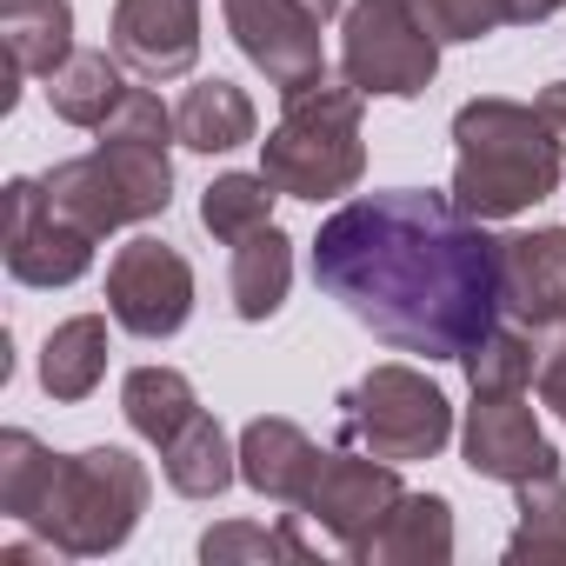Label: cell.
<instances>
[{
	"label": "cell",
	"instance_id": "22",
	"mask_svg": "<svg viewBox=\"0 0 566 566\" xmlns=\"http://www.w3.org/2000/svg\"><path fill=\"white\" fill-rule=\"evenodd\" d=\"M120 413H127V427H134L147 447H167V440L200 413V394H193V380H187L180 367H134V374L120 380Z\"/></svg>",
	"mask_w": 566,
	"mask_h": 566
},
{
	"label": "cell",
	"instance_id": "19",
	"mask_svg": "<svg viewBox=\"0 0 566 566\" xmlns=\"http://www.w3.org/2000/svg\"><path fill=\"white\" fill-rule=\"evenodd\" d=\"M101 380H107V321L101 314L61 321L48 334V347H41V387H48V400L81 407V400H94Z\"/></svg>",
	"mask_w": 566,
	"mask_h": 566
},
{
	"label": "cell",
	"instance_id": "17",
	"mask_svg": "<svg viewBox=\"0 0 566 566\" xmlns=\"http://www.w3.org/2000/svg\"><path fill=\"white\" fill-rule=\"evenodd\" d=\"M227 287H233V314L240 321H273L280 307H287V287H294V240L280 233V227H260L233 247V273H227Z\"/></svg>",
	"mask_w": 566,
	"mask_h": 566
},
{
	"label": "cell",
	"instance_id": "23",
	"mask_svg": "<svg viewBox=\"0 0 566 566\" xmlns=\"http://www.w3.org/2000/svg\"><path fill=\"white\" fill-rule=\"evenodd\" d=\"M513 513H520V526L506 539V559H566V480H559V467L520 480Z\"/></svg>",
	"mask_w": 566,
	"mask_h": 566
},
{
	"label": "cell",
	"instance_id": "7",
	"mask_svg": "<svg viewBox=\"0 0 566 566\" xmlns=\"http://www.w3.org/2000/svg\"><path fill=\"white\" fill-rule=\"evenodd\" d=\"M107 314L114 327H127L134 340H174L193 314V266L180 247L140 233L114 253L107 266Z\"/></svg>",
	"mask_w": 566,
	"mask_h": 566
},
{
	"label": "cell",
	"instance_id": "33",
	"mask_svg": "<svg viewBox=\"0 0 566 566\" xmlns=\"http://www.w3.org/2000/svg\"><path fill=\"white\" fill-rule=\"evenodd\" d=\"M28 8H48V0H0V14H28Z\"/></svg>",
	"mask_w": 566,
	"mask_h": 566
},
{
	"label": "cell",
	"instance_id": "11",
	"mask_svg": "<svg viewBox=\"0 0 566 566\" xmlns=\"http://www.w3.org/2000/svg\"><path fill=\"white\" fill-rule=\"evenodd\" d=\"M460 453L480 480H500V486H520V480L559 467V447L539 433L526 394H473V407L460 420Z\"/></svg>",
	"mask_w": 566,
	"mask_h": 566
},
{
	"label": "cell",
	"instance_id": "29",
	"mask_svg": "<svg viewBox=\"0 0 566 566\" xmlns=\"http://www.w3.org/2000/svg\"><path fill=\"white\" fill-rule=\"evenodd\" d=\"M413 14L440 48H460V41H486L493 28H506V0H413Z\"/></svg>",
	"mask_w": 566,
	"mask_h": 566
},
{
	"label": "cell",
	"instance_id": "24",
	"mask_svg": "<svg viewBox=\"0 0 566 566\" xmlns=\"http://www.w3.org/2000/svg\"><path fill=\"white\" fill-rule=\"evenodd\" d=\"M273 200H280V187H273L266 174H220V180H207V193H200V227H207L213 240L240 247L247 233L273 227Z\"/></svg>",
	"mask_w": 566,
	"mask_h": 566
},
{
	"label": "cell",
	"instance_id": "8",
	"mask_svg": "<svg viewBox=\"0 0 566 566\" xmlns=\"http://www.w3.org/2000/svg\"><path fill=\"white\" fill-rule=\"evenodd\" d=\"M227 8V34L233 48L266 74V87L294 94L307 81L327 74V54H321V14L307 0H220Z\"/></svg>",
	"mask_w": 566,
	"mask_h": 566
},
{
	"label": "cell",
	"instance_id": "27",
	"mask_svg": "<svg viewBox=\"0 0 566 566\" xmlns=\"http://www.w3.org/2000/svg\"><path fill=\"white\" fill-rule=\"evenodd\" d=\"M0 34H8V61H21L28 74L48 81L74 54V8L48 0V8H28V14H0Z\"/></svg>",
	"mask_w": 566,
	"mask_h": 566
},
{
	"label": "cell",
	"instance_id": "15",
	"mask_svg": "<svg viewBox=\"0 0 566 566\" xmlns=\"http://www.w3.org/2000/svg\"><path fill=\"white\" fill-rule=\"evenodd\" d=\"M347 559H360V566H447L453 559V506H447V493H400V506Z\"/></svg>",
	"mask_w": 566,
	"mask_h": 566
},
{
	"label": "cell",
	"instance_id": "30",
	"mask_svg": "<svg viewBox=\"0 0 566 566\" xmlns=\"http://www.w3.org/2000/svg\"><path fill=\"white\" fill-rule=\"evenodd\" d=\"M533 387H539V400L566 420V327L539 334V374H533Z\"/></svg>",
	"mask_w": 566,
	"mask_h": 566
},
{
	"label": "cell",
	"instance_id": "18",
	"mask_svg": "<svg viewBox=\"0 0 566 566\" xmlns=\"http://www.w3.org/2000/svg\"><path fill=\"white\" fill-rule=\"evenodd\" d=\"M174 134H180V147H193V154H233V147H247V140L260 134V114H253L247 87H233V81H200V87L180 94Z\"/></svg>",
	"mask_w": 566,
	"mask_h": 566
},
{
	"label": "cell",
	"instance_id": "2",
	"mask_svg": "<svg viewBox=\"0 0 566 566\" xmlns=\"http://www.w3.org/2000/svg\"><path fill=\"white\" fill-rule=\"evenodd\" d=\"M559 140L539 107L480 94L453 114V200L473 220H513L559 187Z\"/></svg>",
	"mask_w": 566,
	"mask_h": 566
},
{
	"label": "cell",
	"instance_id": "14",
	"mask_svg": "<svg viewBox=\"0 0 566 566\" xmlns=\"http://www.w3.org/2000/svg\"><path fill=\"white\" fill-rule=\"evenodd\" d=\"M321 447L307 440V427L280 420V413H260L247 420L240 433V480L260 493V500H280V506H301L321 480Z\"/></svg>",
	"mask_w": 566,
	"mask_h": 566
},
{
	"label": "cell",
	"instance_id": "21",
	"mask_svg": "<svg viewBox=\"0 0 566 566\" xmlns=\"http://www.w3.org/2000/svg\"><path fill=\"white\" fill-rule=\"evenodd\" d=\"M41 187H48V200H54L74 227H87L94 240H107V233L134 227V207H127V193H120V180L107 174V160H101V154H74V160H61Z\"/></svg>",
	"mask_w": 566,
	"mask_h": 566
},
{
	"label": "cell",
	"instance_id": "28",
	"mask_svg": "<svg viewBox=\"0 0 566 566\" xmlns=\"http://www.w3.org/2000/svg\"><path fill=\"white\" fill-rule=\"evenodd\" d=\"M200 559L207 566H240V559H287V566H307L314 546L280 520V526H253V520H227V526H207L200 533Z\"/></svg>",
	"mask_w": 566,
	"mask_h": 566
},
{
	"label": "cell",
	"instance_id": "25",
	"mask_svg": "<svg viewBox=\"0 0 566 566\" xmlns=\"http://www.w3.org/2000/svg\"><path fill=\"white\" fill-rule=\"evenodd\" d=\"M54 467H61L54 447H41L28 427H8L0 433V513L34 526V513H41V500L54 486Z\"/></svg>",
	"mask_w": 566,
	"mask_h": 566
},
{
	"label": "cell",
	"instance_id": "34",
	"mask_svg": "<svg viewBox=\"0 0 566 566\" xmlns=\"http://www.w3.org/2000/svg\"><path fill=\"white\" fill-rule=\"evenodd\" d=\"M307 8H314L321 21H334V14H340V0H307Z\"/></svg>",
	"mask_w": 566,
	"mask_h": 566
},
{
	"label": "cell",
	"instance_id": "3",
	"mask_svg": "<svg viewBox=\"0 0 566 566\" xmlns=\"http://www.w3.org/2000/svg\"><path fill=\"white\" fill-rule=\"evenodd\" d=\"M360 87L340 81H307L294 94H280V120L260 140V174L287 200H340L367 174V140H360Z\"/></svg>",
	"mask_w": 566,
	"mask_h": 566
},
{
	"label": "cell",
	"instance_id": "6",
	"mask_svg": "<svg viewBox=\"0 0 566 566\" xmlns=\"http://www.w3.org/2000/svg\"><path fill=\"white\" fill-rule=\"evenodd\" d=\"M340 74L367 101H413L440 74V41L420 28L413 0H354L340 14Z\"/></svg>",
	"mask_w": 566,
	"mask_h": 566
},
{
	"label": "cell",
	"instance_id": "16",
	"mask_svg": "<svg viewBox=\"0 0 566 566\" xmlns=\"http://www.w3.org/2000/svg\"><path fill=\"white\" fill-rule=\"evenodd\" d=\"M160 473L180 500H220L233 480H240V447L227 440V427L200 407L167 447H160Z\"/></svg>",
	"mask_w": 566,
	"mask_h": 566
},
{
	"label": "cell",
	"instance_id": "31",
	"mask_svg": "<svg viewBox=\"0 0 566 566\" xmlns=\"http://www.w3.org/2000/svg\"><path fill=\"white\" fill-rule=\"evenodd\" d=\"M533 107H539V120H546V127H553V140H559V147H566V81H546V87H539V101H533Z\"/></svg>",
	"mask_w": 566,
	"mask_h": 566
},
{
	"label": "cell",
	"instance_id": "5",
	"mask_svg": "<svg viewBox=\"0 0 566 566\" xmlns=\"http://www.w3.org/2000/svg\"><path fill=\"white\" fill-rule=\"evenodd\" d=\"M340 440L360 447V453H380L394 467L433 460L453 440V407L420 367L387 360V367H374L367 380H354L340 394Z\"/></svg>",
	"mask_w": 566,
	"mask_h": 566
},
{
	"label": "cell",
	"instance_id": "32",
	"mask_svg": "<svg viewBox=\"0 0 566 566\" xmlns=\"http://www.w3.org/2000/svg\"><path fill=\"white\" fill-rule=\"evenodd\" d=\"M566 8V0H506V28H539Z\"/></svg>",
	"mask_w": 566,
	"mask_h": 566
},
{
	"label": "cell",
	"instance_id": "10",
	"mask_svg": "<svg viewBox=\"0 0 566 566\" xmlns=\"http://www.w3.org/2000/svg\"><path fill=\"white\" fill-rule=\"evenodd\" d=\"M400 473H394V460H380V453H327L321 460V480H314V493L301 500L307 506V520L340 546V553H354L394 506H400Z\"/></svg>",
	"mask_w": 566,
	"mask_h": 566
},
{
	"label": "cell",
	"instance_id": "20",
	"mask_svg": "<svg viewBox=\"0 0 566 566\" xmlns=\"http://www.w3.org/2000/svg\"><path fill=\"white\" fill-rule=\"evenodd\" d=\"M120 94H127L120 54L74 48V54L48 74V107H54V120H67V127H107V114L120 107Z\"/></svg>",
	"mask_w": 566,
	"mask_h": 566
},
{
	"label": "cell",
	"instance_id": "26",
	"mask_svg": "<svg viewBox=\"0 0 566 566\" xmlns=\"http://www.w3.org/2000/svg\"><path fill=\"white\" fill-rule=\"evenodd\" d=\"M460 367H467V387L473 394H526L533 387V374H539V347H533V334L526 327H486L467 354H460Z\"/></svg>",
	"mask_w": 566,
	"mask_h": 566
},
{
	"label": "cell",
	"instance_id": "4",
	"mask_svg": "<svg viewBox=\"0 0 566 566\" xmlns=\"http://www.w3.org/2000/svg\"><path fill=\"white\" fill-rule=\"evenodd\" d=\"M147 467L127 447H87V453H61L54 486L34 513V533L54 539L67 559H101L120 553L147 513Z\"/></svg>",
	"mask_w": 566,
	"mask_h": 566
},
{
	"label": "cell",
	"instance_id": "1",
	"mask_svg": "<svg viewBox=\"0 0 566 566\" xmlns=\"http://www.w3.org/2000/svg\"><path fill=\"white\" fill-rule=\"evenodd\" d=\"M314 287L394 354L460 360L500 327V240L453 193H360L314 233Z\"/></svg>",
	"mask_w": 566,
	"mask_h": 566
},
{
	"label": "cell",
	"instance_id": "12",
	"mask_svg": "<svg viewBox=\"0 0 566 566\" xmlns=\"http://www.w3.org/2000/svg\"><path fill=\"white\" fill-rule=\"evenodd\" d=\"M500 314L526 334L566 327V227L500 240Z\"/></svg>",
	"mask_w": 566,
	"mask_h": 566
},
{
	"label": "cell",
	"instance_id": "9",
	"mask_svg": "<svg viewBox=\"0 0 566 566\" xmlns=\"http://www.w3.org/2000/svg\"><path fill=\"white\" fill-rule=\"evenodd\" d=\"M94 266V233L74 227L41 180H8V273L21 287H74Z\"/></svg>",
	"mask_w": 566,
	"mask_h": 566
},
{
	"label": "cell",
	"instance_id": "13",
	"mask_svg": "<svg viewBox=\"0 0 566 566\" xmlns=\"http://www.w3.org/2000/svg\"><path fill=\"white\" fill-rule=\"evenodd\" d=\"M114 54L140 81H180L200 61V0H114Z\"/></svg>",
	"mask_w": 566,
	"mask_h": 566
}]
</instances>
